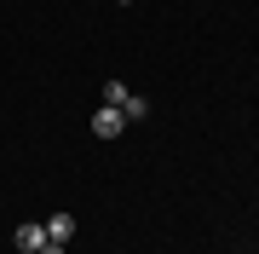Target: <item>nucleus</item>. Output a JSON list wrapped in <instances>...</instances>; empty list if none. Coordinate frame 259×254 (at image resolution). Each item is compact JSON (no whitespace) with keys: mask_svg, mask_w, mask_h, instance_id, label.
Instances as JSON below:
<instances>
[{"mask_svg":"<svg viewBox=\"0 0 259 254\" xmlns=\"http://www.w3.org/2000/svg\"><path fill=\"white\" fill-rule=\"evenodd\" d=\"M93 133H98V139H121V133H127V116H121L115 104H104V110L93 116Z\"/></svg>","mask_w":259,"mask_h":254,"instance_id":"obj_1","label":"nucleus"},{"mask_svg":"<svg viewBox=\"0 0 259 254\" xmlns=\"http://www.w3.org/2000/svg\"><path fill=\"white\" fill-rule=\"evenodd\" d=\"M12 243H18L23 254H40V248H47V226H40V220H23V226L12 231Z\"/></svg>","mask_w":259,"mask_h":254,"instance_id":"obj_2","label":"nucleus"},{"mask_svg":"<svg viewBox=\"0 0 259 254\" xmlns=\"http://www.w3.org/2000/svg\"><path fill=\"white\" fill-rule=\"evenodd\" d=\"M75 237V214H52L47 220V243H69Z\"/></svg>","mask_w":259,"mask_h":254,"instance_id":"obj_3","label":"nucleus"},{"mask_svg":"<svg viewBox=\"0 0 259 254\" xmlns=\"http://www.w3.org/2000/svg\"><path fill=\"white\" fill-rule=\"evenodd\" d=\"M115 110H121V116H127V122H144V116H150V104H144L139 93H127V98H121V104H115Z\"/></svg>","mask_w":259,"mask_h":254,"instance_id":"obj_4","label":"nucleus"},{"mask_svg":"<svg viewBox=\"0 0 259 254\" xmlns=\"http://www.w3.org/2000/svg\"><path fill=\"white\" fill-rule=\"evenodd\" d=\"M127 98V81H104V104H121Z\"/></svg>","mask_w":259,"mask_h":254,"instance_id":"obj_5","label":"nucleus"},{"mask_svg":"<svg viewBox=\"0 0 259 254\" xmlns=\"http://www.w3.org/2000/svg\"><path fill=\"white\" fill-rule=\"evenodd\" d=\"M40 254H69V243H47V248H40Z\"/></svg>","mask_w":259,"mask_h":254,"instance_id":"obj_6","label":"nucleus"},{"mask_svg":"<svg viewBox=\"0 0 259 254\" xmlns=\"http://www.w3.org/2000/svg\"><path fill=\"white\" fill-rule=\"evenodd\" d=\"M121 6H133V0H121Z\"/></svg>","mask_w":259,"mask_h":254,"instance_id":"obj_7","label":"nucleus"}]
</instances>
